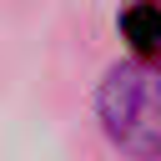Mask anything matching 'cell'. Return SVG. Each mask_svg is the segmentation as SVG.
Masks as SVG:
<instances>
[{
	"mask_svg": "<svg viewBox=\"0 0 161 161\" xmlns=\"http://www.w3.org/2000/svg\"><path fill=\"white\" fill-rule=\"evenodd\" d=\"M126 35L151 55V45L161 40V10H156V5H136V10L126 15Z\"/></svg>",
	"mask_w": 161,
	"mask_h": 161,
	"instance_id": "cell-2",
	"label": "cell"
},
{
	"mask_svg": "<svg viewBox=\"0 0 161 161\" xmlns=\"http://www.w3.org/2000/svg\"><path fill=\"white\" fill-rule=\"evenodd\" d=\"M106 136L141 161L161 156V55H136L126 65H111L96 96Z\"/></svg>",
	"mask_w": 161,
	"mask_h": 161,
	"instance_id": "cell-1",
	"label": "cell"
}]
</instances>
